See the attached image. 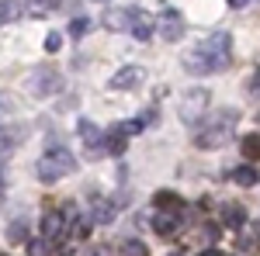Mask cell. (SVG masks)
<instances>
[{
    "mask_svg": "<svg viewBox=\"0 0 260 256\" xmlns=\"http://www.w3.org/2000/svg\"><path fill=\"white\" fill-rule=\"evenodd\" d=\"M229 52H233V39L225 31H215V35H208L201 42L191 56H184V66L191 73H219V69H225L233 62Z\"/></svg>",
    "mask_w": 260,
    "mask_h": 256,
    "instance_id": "6da1fadb",
    "label": "cell"
},
{
    "mask_svg": "<svg viewBox=\"0 0 260 256\" xmlns=\"http://www.w3.org/2000/svg\"><path fill=\"white\" fill-rule=\"evenodd\" d=\"M73 170H77V159H73V153H66V149H49L39 159V166H35L42 184H56V180L70 177Z\"/></svg>",
    "mask_w": 260,
    "mask_h": 256,
    "instance_id": "7a4b0ae2",
    "label": "cell"
},
{
    "mask_svg": "<svg viewBox=\"0 0 260 256\" xmlns=\"http://www.w3.org/2000/svg\"><path fill=\"white\" fill-rule=\"evenodd\" d=\"M236 121L240 115L236 111H225V121H215V125H208V128H201L198 135H194V145L198 149H222L229 138H233V128H236Z\"/></svg>",
    "mask_w": 260,
    "mask_h": 256,
    "instance_id": "3957f363",
    "label": "cell"
},
{
    "mask_svg": "<svg viewBox=\"0 0 260 256\" xmlns=\"http://www.w3.org/2000/svg\"><path fill=\"white\" fill-rule=\"evenodd\" d=\"M62 90V77L52 69V66H39L28 73V94L31 97H52Z\"/></svg>",
    "mask_w": 260,
    "mask_h": 256,
    "instance_id": "277c9868",
    "label": "cell"
},
{
    "mask_svg": "<svg viewBox=\"0 0 260 256\" xmlns=\"http://www.w3.org/2000/svg\"><path fill=\"white\" fill-rule=\"evenodd\" d=\"M77 132H80V138H83V145H87V156L90 159H98V156H104V149H108V145H104V132H101L98 125H94V121H87V118H80V125H77Z\"/></svg>",
    "mask_w": 260,
    "mask_h": 256,
    "instance_id": "5b68a950",
    "label": "cell"
},
{
    "mask_svg": "<svg viewBox=\"0 0 260 256\" xmlns=\"http://www.w3.org/2000/svg\"><path fill=\"white\" fill-rule=\"evenodd\" d=\"M24 138H28V128L24 125H4L0 128V156H11Z\"/></svg>",
    "mask_w": 260,
    "mask_h": 256,
    "instance_id": "8992f818",
    "label": "cell"
},
{
    "mask_svg": "<svg viewBox=\"0 0 260 256\" xmlns=\"http://www.w3.org/2000/svg\"><path fill=\"white\" fill-rule=\"evenodd\" d=\"M160 35L167 42H180L184 39V18H180L177 11H163L160 14Z\"/></svg>",
    "mask_w": 260,
    "mask_h": 256,
    "instance_id": "52a82bcc",
    "label": "cell"
},
{
    "mask_svg": "<svg viewBox=\"0 0 260 256\" xmlns=\"http://www.w3.org/2000/svg\"><path fill=\"white\" fill-rule=\"evenodd\" d=\"M142 80H146L142 66H125V69H118V73L111 77V87H115V90H132V87H139Z\"/></svg>",
    "mask_w": 260,
    "mask_h": 256,
    "instance_id": "ba28073f",
    "label": "cell"
},
{
    "mask_svg": "<svg viewBox=\"0 0 260 256\" xmlns=\"http://www.w3.org/2000/svg\"><path fill=\"white\" fill-rule=\"evenodd\" d=\"M205 104H208V94H205V90H191L187 97L180 100V118H184V121H194L201 115V107H205Z\"/></svg>",
    "mask_w": 260,
    "mask_h": 256,
    "instance_id": "9c48e42d",
    "label": "cell"
},
{
    "mask_svg": "<svg viewBox=\"0 0 260 256\" xmlns=\"http://www.w3.org/2000/svg\"><path fill=\"white\" fill-rule=\"evenodd\" d=\"M132 11H136V7H115V11L104 14V24H108L111 31H128V28H132Z\"/></svg>",
    "mask_w": 260,
    "mask_h": 256,
    "instance_id": "30bf717a",
    "label": "cell"
},
{
    "mask_svg": "<svg viewBox=\"0 0 260 256\" xmlns=\"http://www.w3.org/2000/svg\"><path fill=\"white\" fill-rule=\"evenodd\" d=\"M128 31L139 42H149L153 39V18H149L146 11H132V28H128Z\"/></svg>",
    "mask_w": 260,
    "mask_h": 256,
    "instance_id": "8fae6325",
    "label": "cell"
},
{
    "mask_svg": "<svg viewBox=\"0 0 260 256\" xmlns=\"http://www.w3.org/2000/svg\"><path fill=\"white\" fill-rule=\"evenodd\" d=\"M62 218H66V211H56V215L49 211V215L42 218V229H45V239H49V242L59 239L62 232H66V222H62Z\"/></svg>",
    "mask_w": 260,
    "mask_h": 256,
    "instance_id": "7c38bea8",
    "label": "cell"
},
{
    "mask_svg": "<svg viewBox=\"0 0 260 256\" xmlns=\"http://www.w3.org/2000/svg\"><path fill=\"white\" fill-rule=\"evenodd\" d=\"M115 218V204L104 201V197H90V222H111Z\"/></svg>",
    "mask_w": 260,
    "mask_h": 256,
    "instance_id": "4fadbf2b",
    "label": "cell"
},
{
    "mask_svg": "<svg viewBox=\"0 0 260 256\" xmlns=\"http://www.w3.org/2000/svg\"><path fill=\"white\" fill-rule=\"evenodd\" d=\"M222 225L243 229V225H246V211H243L240 204H225V208H222Z\"/></svg>",
    "mask_w": 260,
    "mask_h": 256,
    "instance_id": "5bb4252c",
    "label": "cell"
},
{
    "mask_svg": "<svg viewBox=\"0 0 260 256\" xmlns=\"http://www.w3.org/2000/svg\"><path fill=\"white\" fill-rule=\"evenodd\" d=\"M177 222H180L177 215H170V211H160V215L153 218V229H156V232L167 239V236H174V232H177Z\"/></svg>",
    "mask_w": 260,
    "mask_h": 256,
    "instance_id": "9a60e30c",
    "label": "cell"
},
{
    "mask_svg": "<svg viewBox=\"0 0 260 256\" xmlns=\"http://www.w3.org/2000/svg\"><path fill=\"white\" fill-rule=\"evenodd\" d=\"M240 249H250V253L260 249V225H250L240 232Z\"/></svg>",
    "mask_w": 260,
    "mask_h": 256,
    "instance_id": "2e32d148",
    "label": "cell"
},
{
    "mask_svg": "<svg viewBox=\"0 0 260 256\" xmlns=\"http://www.w3.org/2000/svg\"><path fill=\"white\" fill-rule=\"evenodd\" d=\"M156 208H160V211H180L184 201H180L174 191H160V194H156Z\"/></svg>",
    "mask_w": 260,
    "mask_h": 256,
    "instance_id": "e0dca14e",
    "label": "cell"
},
{
    "mask_svg": "<svg viewBox=\"0 0 260 256\" xmlns=\"http://www.w3.org/2000/svg\"><path fill=\"white\" fill-rule=\"evenodd\" d=\"M7 239H11V242H28V222H24V218H14V222L7 225Z\"/></svg>",
    "mask_w": 260,
    "mask_h": 256,
    "instance_id": "ac0fdd59",
    "label": "cell"
},
{
    "mask_svg": "<svg viewBox=\"0 0 260 256\" xmlns=\"http://www.w3.org/2000/svg\"><path fill=\"white\" fill-rule=\"evenodd\" d=\"M240 149H243V156L250 159V163H257L260 159V135H246Z\"/></svg>",
    "mask_w": 260,
    "mask_h": 256,
    "instance_id": "d6986e66",
    "label": "cell"
},
{
    "mask_svg": "<svg viewBox=\"0 0 260 256\" xmlns=\"http://www.w3.org/2000/svg\"><path fill=\"white\" fill-rule=\"evenodd\" d=\"M18 14H21V4H18V0H0V24L14 21Z\"/></svg>",
    "mask_w": 260,
    "mask_h": 256,
    "instance_id": "ffe728a7",
    "label": "cell"
},
{
    "mask_svg": "<svg viewBox=\"0 0 260 256\" xmlns=\"http://www.w3.org/2000/svg\"><path fill=\"white\" fill-rule=\"evenodd\" d=\"M28 256H52V242L49 239H28Z\"/></svg>",
    "mask_w": 260,
    "mask_h": 256,
    "instance_id": "44dd1931",
    "label": "cell"
},
{
    "mask_svg": "<svg viewBox=\"0 0 260 256\" xmlns=\"http://www.w3.org/2000/svg\"><path fill=\"white\" fill-rule=\"evenodd\" d=\"M233 180H236L240 187H253V184H257V170H253V166H240V170L233 173Z\"/></svg>",
    "mask_w": 260,
    "mask_h": 256,
    "instance_id": "7402d4cb",
    "label": "cell"
},
{
    "mask_svg": "<svg viewBox=\"0 0 260 256\" xmlns=\"http://www.w3.org/2000/svg\"><path fill=\"white\" fill-rule=\"evenodd\" d=\"M28 7H31L35 14H49V11H59L62 0H28Z\"/></svg>",
    "mask_w": 260,
    "mask_h": 256,
    "instance_id": "603a6c76",
    "label": "cell"
},
{
    "mask_svg": "<svg viewBox=\"0 0 260 256\" xmlns=\"http://www.w3.org/2000/svg\"><path fill=\"white\" fill-rule=\"evenodd\" d=\"M87 31H90V21L87 18H73L70 21V35H73V39H83Z\"/></svg>",
    "mask_w": 260,
    "mask_h": 256,
    "instance_id": "cb8c5ba5",
    "label": "cell"
},
{
    "mask_svg": "<svg viewBox=\"0 0 260 256\" xmlns=\"http://www.w3.org/2000/svg\"><path fill=\"white\" fill-rule=\"evenodd\" d=\"M121 256H149V249H146L142 242H136V239H132V242H125V249H121Z\"/></svg>",
    "mask_w": 260,
    "mask_h": 256,
    "instance_id": "d4e9b609",
    "label": "cell"
},
{
    "mask_svg": "<svg viewBox=\"0 0 260 256\" xmlns=\"http://www.w3.org/2000/svg\"><path fill=\"white\" fill-rule=\"evenodd\" d=\"M59 45H62V35H56V31L45 39V49H49V52H59Z\"/></svg>",
    "mask_w": 260,
    "mask_h": 256,
    "instance_id": "484cf974",
    "label": "cell"
},
{
    "mask_svg": "<svg viewBox=\"0 0 260 256\" xmlns=\"http://www.w3.org/2000/svg\"><path fill=\"white\" fill-rule=\"evenodd\" d=\"M4 191H7V180H4V170H0V201H4Z\"/></svg>",
    "mask_w": 260,
    "mask_h": 256,
    "instance_id": "4316f807",
    "label": "cell"
},
{
    "mask_svg": "<svg viewBox=\"0 0 260 256\" xmlns=\"http://www.w3.org/2000/svg\"><path fill=\"white\" fill-rule=\"evenodd\" d=\"M250 0H229V7H246Z\"/></svg>",
    "mask_w": 260,
    "mask_h": 256,
    "instance_id": "83f0119b",
    "label": "cell"
},
{
    "mask_svg": "<svg viewBox=\"0 0 260 256\" xmlns=\"http://www.w3.org/2000/svg\"><path fill=\"white\" fill-rule=\"evenodd\" d=\"M198 256H222L219 249H205V253H198Z\"/></svg>",
    "mask_w": 260,
    "mask_h": 256,
    "instance_id": "f1b7e54d",
    "label": "cell"
},
{
    "mask_svg": "<svg viewBox=\"0 0 260 256\" xmlns=\"http://www.w3.org/2000/svg\"><path fill=\"white\" fill-rule=\"evenodd\" d=\"M4 107H7V97L0 94V118H4Z\"/></svg>",
    "mask_w": 260,
    "mask_h": 256,
    "instance_id": "f546056e",
    "label": "cell"
},
{
    "mask_svg": "<svg viewBox=\"0 0 260 256\" xmlns=\"http://www.w3.org/2000/svg\"><path fill=\"white\" fill-rule=\"evenodd\" d=\"M170 256H184V253H170Z\"/></svg>",
    "mask_w": 260,
    "mask_h": 256,
    "instance_id": "4dcf8cb0",
    "label": "cell"
},
{
    "mask_svg": "<svg viewBox=\"0 0 260 256\" xmlns=\"http://www.w3.org/2000/svg\"><path fill=\"white\" fill-rule=\"evenodd\" d=\"M0 256H4V253H0Z\"/></svg>",
    "mask_w": 260,
    "mask_h": 256,
    "instance_id": "1f68e13d",
    "label": "cell"
}]
</instances>
